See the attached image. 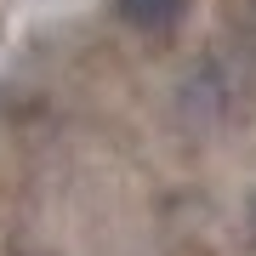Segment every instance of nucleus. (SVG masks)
I'll return each mask as SVG.
<instances>
[{
    "mask_svg": "<svg viewBox=\"0 0 256 256\" xmlns=\"http://www.w3.org/2000/svg\"><path fill=\"white\" fill-rule=\"evenodd\" d=\"M188 12V0H114V18L131 28H171Z\"/></svg>",
    "mask_w": 256,
    "mask_h": 256,
    "instance_id": "1",
    "label": "nucleus"
}]
</instances>
